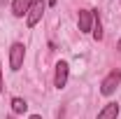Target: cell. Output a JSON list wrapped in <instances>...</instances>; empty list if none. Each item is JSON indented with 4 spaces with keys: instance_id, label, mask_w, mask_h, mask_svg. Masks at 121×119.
I'll return each mask as SVG.
<instances>
[{
    "instance_id": "obj_2",
    "label": "cell",
    "mask_w": 121,
    "mask_h": 119,
    "mask_svg": "<svg viewBox=\"0 0 121 119\" xmlns=\"http://www.w3.org/2000/svg\"><path fill=\"white\" fill-rule=\"evenodd\" d=\"M23 56H26V47L21 45V42H14L12 49H9V68H12V70H21Z\"/></svg>"
},
{
    "instance_id": "obj_8",
    "label": "cell",
    "mask_w": 121,
    "mask_h": 119,
    "mask_svg": "<svg viewBox=\"0 0 121 119\" xmlns=\"http://www.w3.org/2000/svg\"><path fill=\"white\" fill-rule=\"evenodd\" d=\"M91 33H93L95 40H103V26H100V16L98 14H93V28H91Z\"/></svg>"
},
{
    "instance_id": "obj_13",
    "label": "cell",
    "mask_w": 121,
    "mask_h": 119,
    "mask_svg": "<svg viewBox=\"0 0 121 119\" xmlns=\"http://www.w3.org/2000/svg\"><path fill=\"white\" fill-rule=\"evenodd\" d=\"M0 5H5V0H0Z\"/></svg>"
},
{
    "instance_id": "obj_10",
    "label": "cell",
    "mask_w": 121,
    "mask_h": 119,
    "mask_svg": "<svg viewBox=\"0 0 121 119\" xmlns=\"http://www.w3.org/2000/svg\"><path fill=\"white\" fill-rule=\"evenodd\" d=\"M0 91H5V84H2V65H0Z\"/></svg>"
},
{
    "instance_id": "obj_12",
    "label": "cell",
    "mask_w": 121,
    "mask_h": 119,
    "mask_svg": "<svg viewBox=\"0 0 121 119\" xmlns=\"http://www.w3.org/2000/svg\"><path fill=\"white\" fill-rule=\"evenodd\" d=\"M30 119H42V117H40V114H33V117H30Z\"/></svg>"
},
{
    "instance_id": "obj_7",
    "label": "cell",
    "mask_w": 121,
    "mask_h": 119,
    "mask_svg": "<svg viewBox=\"0 0 121 119\" xmlns=\"http://www.w3.org/2000/svg\"><path fill=\"white\" fill-rule=\"evenodd\" d=\"M119 114V105L117 103H107L100 112H98V119H117Z\"/></svg>"
},
{
    "instance_id": "obj_15",
    "label": "cell",
    "mask_w": 121,
    "mask_h": 119,
    "mask_svg": "<svg viewBox=\"0 0 121 119\" xmlns=\"http://www.w3.org/2000/svg\"><path fill=\"white\" fill-rule=\"evenodd\" d=\"M9 119H16V117H9Z\"/></svg>"
},
{
    "instance_id": "obj_11",
    "label": "cell",
    "mask_w": 121,
    "mask_h": 119,
    "mask_svg": "<svg viewBox=\"0 0 121 119\" xmlns=\"http://www.w3.org/2000/svg\"><path fill=\"white\" fill-rule=\"evenodd\" d=\"M56 2H58V0H47V5H51V7H54Z\"/></svg>"
},
{
    "instance_id": "obj_4",
    "label": "cell",
    "mask_w": 121,
    "mask_h": 119,
    "mask_svg": "<svg viewBox=\"0 0 121 119\" xmlns=\"http://www.w3.org/2000/svg\"><path fill=\"white\" fill-rule=\"evenodd\" d=\"M54 84L56 89H63L68 84V63L65 61H58L56 63V77H54Z\"/></svg>"
},
{
    "instance_id": "obj_9",
    "label": "cell",
    "mask_w": 121,
    "mask_h": 119,
    "mask_svg": "<svg viewBox=\"0 0 121 119\" xmlns=\"http://www.w3.org/2000/svg\"><path fill=\"white\" fill-rule=\"evenodd\" d=\"M12 110H14L16 114H21V112L28 110V103H26L23 98H12Z\"/></svg>"
},
{
    "instance_id": "obj_5",
    "label": "cell",
    "mask_w": 121,
    "mask_h": 119,
    "mask_svg": "<svg viewBox=\"0 0 121 119\" xmlns=\"http://www.w3.org/2000/svg\"><path fill=\"white\" fill-rule=\"evenodd\" d=\"M77 21H79V30H82V33H89V30L93 28V12H89V9H79Z\"/></svg>"
},
{
    "instance_id": "obj_6",
    "label": "cell",
    "mask_w": 121,
    "mask_h": 119,
    "mask_svg": "<svg viewBox=\"0 0 121 119\" xmlns=\"http://www.w3.org/2000/svg\"><path fill=\"white\" fill-rule=\"evenodd\" d=\"M33 2H35V0H14V2H12V14H14V16L28 14V9H30Z\"/></svg>"
},
{
    "instance_id": "obj_3",
    "label": "cell",
    "mask_w": 121,
    "mask_h": 119,
    "mask_svg": "<svg viewBox=\"0 0 121 119\" xmlns=\"http://www.w3.org/2000/svg\"><path fill=\"white\" fill-rule=\"evenodd\" d=\"M119 82H121V73H119V70H112V73L103 79L100 93H103V96H112V93L117 91V87H119Z\"/></svg>"
},
{
    "instance_id": "obj_1",
    "label": "cell",
    "mask_w": 121,
    "mask_h": 119,
    "mask_svg": "<svg viewBox=\"0 0 121 119\" xmlns=\"http://www.w3.org/2000/svg\"><path fill=\"white\" fill-rule=\"evenodd\" d=\"M47 12V2L44 0H35L33 5H30L28 14H26V23H28V28H33V26H37V21L42 19V14Z\"/></svg>"
},
{
    "instance_id": "obj_14",
    "label": "cell",
    "mask_w": 121,
    "mask_h": 119,
    "mask_svg": "<svg viewBox=\"0 0 121 119\" xmlns=\"http://www.w3.org/2000/svg\"><path fill=\"white\" fill-rule=\"evenodd\" d=\"M119 49H121V40H119Z\"/></svg>"
}]
</instances>
